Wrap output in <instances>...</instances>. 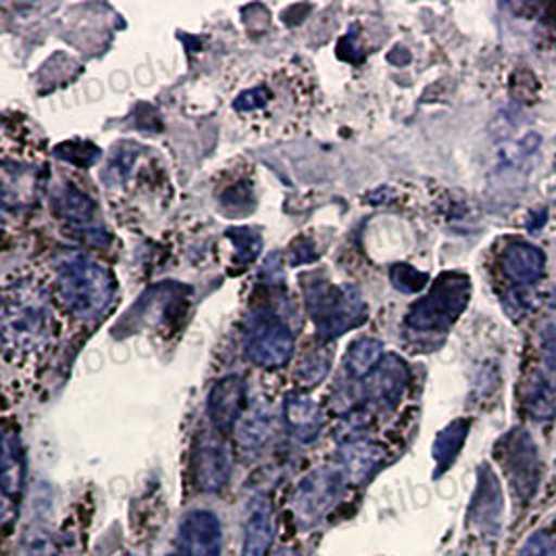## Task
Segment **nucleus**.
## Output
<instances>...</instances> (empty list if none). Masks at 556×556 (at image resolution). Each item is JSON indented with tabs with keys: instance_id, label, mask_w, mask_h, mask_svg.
<instances>
[{
	"instance_id": "17",
	"label": "nucleus",
	"mask_w": 556,
	"mask_h": 556,
	"mask_svg": "<svg viewBox=\"0 0 556 556\" xmlns=\"http://www.w3.org/2000/svg\"><path fill=\"white\" fill-rule=\"evenodd\" d=\"M503 513V490L498 478L483 467L480 469V480H478V490L471 503V517L476 523H481L483 528L498 526Z\"/></svg>"
},
{
	"instance_id": "18",
	"label": "nucleus",
	"mask_w": 556,
	"mask_h": 556,
	"mask_svg": "<svg viewBox=\"0 0 556 556\" xmlns=\"http://www.w3.org/2000/svg\"><path fill=\"white\" fill-rule=\"evenodd\" d=\"M469 433V421L465 419H456L448 428L438 433L435 444H433V458L438 465V473H444L460 453L465 440Z\"/></svg>"
},
{
	"instance_id": "5",
	"label": "nucleus",
	"mask_w": 556,
	"mask_h": 556,
	"mask_svg": "<svg viewBox=\"0 0 556 556\" xmlns=\"http://www.w3.org/2000/svg\"><path fill=\"white\" fill-rule=\"evenodd\" d=\"M346 480L340 469H315L301 480L292 496V515L301 530L317 528L344 496Z\"/></svg>"
},
{
	"instance_id": "23",
	"label": "nucleus",
	"mask_w": 556,
	"mask_h": 556,
	"mask_svg": "<svg viewBox=\"0 0 556 556\" xmlns=\"http://www.w3.org/2000/svg\"><path fill=\"white\" fill-rule=\"evenodd\" d=\"M271 435V415L267 410L254 408L249 417L238 424V440L244 448H261Z\"/></svg>"
},
{
	"instance_id": "13",
	"label": "nucleus",
	"mask_w": 556,
	"mask_h": 556,
	"mask_svg": "<svg viewBox=\"0 0 556 556\" xmlns=\"http://www.w3.org/2000/svg\"><path fill=\"white\" fill-rule=\"evenodd\" d=\"M276 538V517L267 498L258 496L249 506L244 531H242V551L240 556H269Z\"/></svg>"
},
{
	"instance_id": "10",
	"label": "nucleus",
	"mask_w": 556,
	"mask_h": 556,
	"mask_svg": "<svg viewBox=\"0 0 556 556\" xmlns=\"http://www.w3.org/2000/svg\"><path fill=\"white\" fill-rule=\"evenodd\" d=\"M408 383V369L399 356H386L365 378V399L380 408H394L401 403Z\"/></svg>"
},
{
	"instance_id": "19",
	"label": "nucleus",
	"mask_w": 556,
	"mask_h": 556,
	"mask_svg": "<svg viewBox=\"0 0 556 556\" xmlns=\"http://www.w3.org/2000/svg\"><path fill=\"white\" fill-rule=\"evenodd\" d=\"M54 211L59 217L67 219L74 226H90L94 215V203L81 194L74 186H65L56 199H54Z\"/></svg>"
},
{
	"instance_id": "8",
	"label": "nucleus",
	"mask_w": 556,
	"mask_h": 556,
	"mask_svg": "<svg viewBox=\"0 0 556 556\" xmlns=\"http://www.w3.org/2000/svg\"><path fill=\"white\" fill-rule=\"evenodd\" d=\"M26 490V455L17 431L2 435V523L9 530Z\"/></svg>"
},
{
	"instance_id": "3",
	"label": "nucleus",
	"mask_w": 556,
	"mask_h": 556,
	"mask_svg": "<svg viewBox=\"0 0 556 556\" xmlns=\"http://www.w3.org/2000/svg\"><path fill=\"white\" fill-rule=\"evenodd\" d=\"M304 299L315 328L326 340L358 328L367 319V304L351 283L333 286L328 281H315L306 286Z\"/></svg>"
},
{
	"instance_id": "14",
	"label": "nucleus",
	"mask_w": 556,
	"mask_h": 556,
	"mask_svg": "<svg viewBox=\"0 0 556 556\" xmlns=\"http://www.w3.org/2000/svg\"><path fill=\"white\" fill-rule=\"evenodd\" d=\"M386 460V448L369 440H349L340 451V473L346 483L361 485L369 480Z\"/></svg>"
},
{
	"instance_id": "20",
	"label": "nucleus",
	"mask_w": 556,
	"mask_h": 556,
	"mask_svg": "<svg viewBox=\"0 0 556 556\" xmlns=\"http://www.w3.org/2000/svg\"><path fill=\"white\" fill-rule=\"evenodd\" d=\"M13 556H59L51 528L45 521H31L22 533Z\"/></svg>"
},
{
	"instance_id": "15",
	"label": "nucleus",
	"mask_w": 556,
	"mask_h": 556,
	"mask_svg": "<svg viewBox=\"0 0 556 556\" xmlns=\"http://www.w3.org/2000/svg\"><path fill=\"white\" fill-rule=\"evenodd\" d=\"M546 269V256L530 242H510L503 254V271L506 278L521 286L540 281Z\"/></svg>"
},
{
	"instance_id": "11",
	"label": "nucleus",
	"mask_w": 556,
	"mask_h": 556,
	"mask_svg": "<svg viewBox=\"0 0 556 556\" xmlns=\"http://www.w3.org/2000/svg\"><path fill=\"white\" fill-rule=\"evenodd\" d=\"M231 478V456L219 440H203L194 453V481L201 492L215 494L228 485Z\"/></svg>"
},
{
	"instance_id": "31",
	"label": "nucleus",
	"mask_w": 556,
	"mask_h": 556,
	"mask_svg": "<svg viewBox=\"0 0 556 556\" xmlns=\"http://www.w3.org/2000/svg\"><path fill=\"white\" fill-rule=\"evenodd\" d=\"M124 556H134V555H124Z\"/></svg>"
},
{
	"instance_id": "22",
	"label": "nucleus",
	"mask_w": 556,
	"mask_h": 556,
	"mask_svg": "<svg viewBox=\"0 0 556 556\" xmlns=\"http://www.w3.org/2000/svg\"><path fill=\"white\" fill-rule=\"evenodd\" d=\"M526 408L535 421H548L556 417V378H538L531 386Z\"/></svg>"
},
{
	"instance_id": "29",
	"label": "nucleus",
	"mask_w": 556,
	"mask_h": 556,
	"mask_svg": "<svg viewBox=\"0 0 556 556\" xmlns=\"http://www.w3.org/2000/svg\"><path fill=\"white\" fill-rule=\"evenodd\" d=\"M540 344H542L544 365L551 369V374L556 376V324H551V326L542 329Z\"/></svg>"
},
{
	"instance_id": "6",
	"label": "nucleus",
	"mask_w": 556,
	"mask_h": 556,
	"mask_svg": "<svg viewBox=\"0 0 556 556\" xmlns=\"http://www.w3.org/2000/svg\"><path fill=\"white\" fill-rule=\"evenodd\" d=\"M244 351L254 365L278 369L294 354V336L278 313L256 311L247 321Z\"/></svg>"
},
{
	"instance_id": "2",
	"label": "nucleus",
	"mask_w": 556,
	"mask_h": 556,
	"mask_svg": "<svg viewBox=\"0 0 556 556\" xmlns=\"http://www.w3.org/2000/svg\"><path fill=\"white\" fill-rule=\"evenodd\" d=\"M59 296L77 319H99L115 299V279L101 263L88 256H70L59 267Z\"/></svg>"
},
{
	"instance_id": "24",
	"label": "nucleus",
	"mask_w": 556,
	"mask_h": 556,
	"mask_svg": "<svg viewBox=\"0 0 556 556\" xmlns=\"http://www.w3.org/2000/svg\"><path fill=\"white\" fill-rule=\"evenodd\" d=\"M390 278L394 281V286H396L401 292H405V294H415V292L424 290L426 283H428V279H430L426 274L417 271V269L410 267V265H394Z\"/></svg>"
},
{
	"instance_id": "1",
	"label": "nucleus",
	"mask_w": 556,
	"mask_h": 556,
	"mask_svg": "<svg viewBox=\"0 0 556 556\" xmlns=\"http://www.w3.org/2000/svg\"><path fill=\"white\" fill-rule=\"evenodd\" d=\"M52 313L49 290L31 279L7 281L2 304L4 361H26L51 342Z\"/></svg>"
},
{
	"instance_id": "7",
	"label": "nucleus",
	"mask_w": 556,
	"mask_h": 556,
	"mask_svg": "<svg viewBox=\"0 0 556 556\" xmlns=\"http://www.w3.org/2000/svg\"><path fill=\"white\" fill-rule=\"evenodd\" d=\"M496 455L517 498L528 503L538 492L542 478V460L533 438L526 430L510 431L501 440Z\"/></svg>"
},
{
	"instance_id": "26",
	"label": "nucleus",
	"mask_w": 556,
	"mask_h": 556,
	"mask_svg": "<svg viewBox=\"0 0 556 556\" xmlns=\"http://www.w3.org/2000/svg\"><path fill=\"white\" fill-rule=\"evenodd\" d=\"M228 233L238 247V261L251 263L256 258L258 249H261V240H258V236H254V231H251V229H231Z\"/></svg>"
},
{
	"instance_id": "4",
	"label": "nucleus",
	"mask_w": 556,
	"mask_h": 556,
	"mask_svg": "<svg viewBox=\"0 0 556 556\" xmlns=\"http://www.w3.org/2000/svg\"><path fill=\"white\" fill-rule=\"evenodd\" d=\"M471 299V281L463 274H444L430 294L413 304L406 324L419 331H438L453 326Z\"/></svg>"
},
{
	"instance_id": "21",
	"label": "nucleus",
	"mask_w": 556,
	"mask_h": 556,
	"mask_svg": "<svg viewBox=\"0 0 556 556\" xmlns=\"http://www.w3.org/2000/svg\"><path fill=\"white\" fill-rule=\"evenodd\" d=\"M383 344L371 338L356 340L346 354V369L354 378H367L380 365Z\"/></svg>"
},
{
	"instance_id": "30",
	"label": "nucleus",
	"mask_w": 556,
	"mask_h": 556,
	"mask_svg": "<svg viewBox=\"0 0 556 556\" xmlns=\"http://www.w3.org/2000/svg\"><path fill=\"white\" fill-rule=\"evenodd\" d=\"M271 556H303V555H301V553H299V551H294V548H288V546H286V548H279V551H276V555H271Z\"/></svg>"
},
{
	"instance_id": "28",
	"label": "nucleus",
	"mask_w": 556,
	"mask_h": 556,
	"mask_svg": "<svg viewBox=\"0 0 556 556\" xmlns=\"http://www.w3.org/2000/svg\"><path fill=\"white\" fill-rule=\"evenodd\" d=\"M267 99H269V90L265 86H256L253 90H247L244 94L238 97L236 109L242 113H253L263 109L267 104Z\"/></svg>"
},
{
	"instance_id": "25",
	"label": "nucleus",
	"mask_w": 556,
	"mask_h": 556,
	"mask_svg": "<svg viewBox=\"0 0 556 556\" xmlns=\"http://www.w3.org/2000/svg\"><path fill=\"white\" fill-rule=\"evenodd\" d=\"M329 371V354H313L306 358L301 371H299V381L304 388H311L315 383L324 380Z\"/></svg>"
},
{
	"instance_id": "12",
	"label": "nucleus",
	"mask_w": 556,
	"mask_h": 556,
	"mask_svg": "<svg viewBox=\"0 0 556 556\" xmlns=\"http://www.w3.org/2000/svg\"><path fill=\"white\" fill-rule=\"evenodd\" d=\"M247 406V386L236 376L215 383L208 396V415L213 426L224 433H229L240 421Z\"/></svg>"
},
{
	"instance_id": "16",
	"label": "nucleus",
	"mask_w": 556,
	"mask_h": 556,
	"mask_svg": "<svg viewBox=\"0 0 556 556\" xmlns=\"http://www.w3.org/2000/svg\"><path fill=\"white\" fill-rule=\"evenodd\" d=\"M283 421H286V428L290 431V435H294L303 444L317 440L321 426H324L319 406L301 394L288 396L286 406H283Z\"/></svg>"
},
{
	"instance_id": "9",
	"label": "nucleus",
	"mask_w": 556,
	"mask_h": 556,
	"mask_svg": "<svg viewBox=\"0 0 556 556\" xmlns=\"http://www.w3.org/2000/svg\"><path fill=\"white\" fill-rule=\"evenodd\" d=\"M222 521L211 510H192L184 517L177 533L176 556H222Z\"/></svg>"
},
{
	"instance_id": "27",
	"label": "nucleus",
	"mask_w": 556,
	"mask_h": 556,
	"mask_svg": "<svg viewBox=\"0 0 556 556\" xmlns=\"http://www.w3.org/2000/svg\"><path fill=\"white\" fill-rule=\"evenodd\" d=\"M517 556H556V538L546 533V531H538L533 533L530 540L521 546Z\"/></svg>"
}]
</instances>
